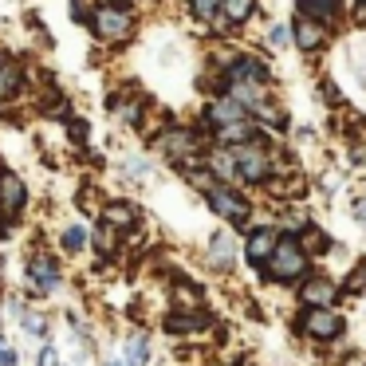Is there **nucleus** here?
Segmentation results:
<instances>
[{
    "label": "nucleus",
    "mask_w": 366,
    "mask_h": 366,
    "mask_svg": "<svg viewBox=\"0 0 366 366\" xmlns=\"http://www.w3.org/2000/svg\"><path fill=\"white\" fill-rule=\"evenodd\" d=\"M91 32L107 44H119L134 32V16H130V9H122L114 0H103V4H95V12H91Z\"/></svg>",
    "instance_id": "1"
},
{
    "label": "nucleus",
    "mask_w": 366,
    "mask_h": 366,
    "mask_svg": "<svg viewBox=\"0 0 366 366\" xmlns=\"http://www.w3.org/2000/svg\"><path fill=\"white\" fill-rule=\"evenodd\" d=\"M303 272H307V256H303L300 240H292V237L276 240V248L268 256V276L272 280H300Z\"/></svg>",
    "instance_id": "2"
},
{
    "label": "nucleus",
    "mask_w": 366,
    "mask_h": 366,
    "mask_svg": "<svg viewBox=\"0 0 366 366\" xmlns=\"http://www.w3.org/2000/svg\"><path fill=\"white\" fill-rule=\"evenodd\" d=\"M232 162H237V174L244 177V182H268V174H272V158L260 146H248V142L237 146Z\"/></svg>",
    "instance_id": "3"
},
{
    "label": "nucleus",
    "mask_w": 366,
    "mask_h": 366,
    "mask_svg": "<svg viewBox=\"0 0 366 366\" xmlns=\"http://www.w3.org/2000/svg\"><path fill=\"white\" fill-rule=\"evenodd\" d=\"M205 197H209V205H213V213H221L224 221H244L248 217L244 197H237V189H229V185H221V182L209 185Z\"/></svg>",
    "instance_id": "4"
},
{
    "label": "nucleus",
    "mask_w": 366,
    "mask_h": 366,
    "mask_svg": "<svg viewBox=\"0 0 366 366\" xmlns=\"http://www.w3.org/2000/svg\"><path fill=\"white\" fill-rule=\"evenodd\" d=\"M24 205H28V189H24V182H20L16 174H0V213L4 217H16V213H24Z\"/></svg>",
    "instance_id": "5"
},
{
    "label": "nucleus",
    "mask_w": 366,
    "mask_h": 366,
    "mask_svg": "<svg viewBox=\"0 0 366 366\" xmlns=\"http://www.w3.org/2000/svg\"><path fill=\"white\" fill-rule=\"evenodd\" d=\"M303 331H307L311 339H335V335L342 331V315H335L331 307H311L307 315H303Z\"/></svg>",
    "instance_id": "6"
},
{
    "label": "nucleus",
    "mask_w": 366,
    "mask_h": 366,
    "mask_svg": "<svg viewBox=\"0 0 366 366\" xmlns=\"http://www.w3.org/2000/svg\"><path fill=\"white\" fill-rule=\"evenodd\" d=\"M28 280H32L36 287H40V292H56L59 287V268H56V260H51V256H32V260H28Z\"/></svg>",
    "instance_id": "7"
},
{
    "label": "nucleus",
    "mask_w": 366,
    "mask_h": 366,
    "mask_svg": "<svg viewBox=\"0 0 366 366\" xmlns=\"http://www.w3.org/2000/svg\"><path fill=\"white\" fill-rule=\"evenodd\" d=\"M162 150L174 162H189V158H197V138L189 130H169V134H162Z\"/></svg>",
    "instance_id": "8"
},
{
    "label": "nucleus",
    "mask_w": 366,
    "mask_h": 366,
    "mask_svg": "<svg viewBox=\"0 0 366 366\" xmlns=\"http://www.w3.org/2000/svg\"><path fill=\"white\" fill-rule=\"evenodd\" d=\"M24 87V71L16 67V59L0 56V103H12Z\"/></svg>",
    "instance_id": "9"
},
{
    "label": "nucleus",
    "mask_w": 366,
    "mask_h": 366,
    "mask_svg": "<svg viewBox=\"0 0 366 366\" xmlns=\"http://www.w3.org/2000/svg\"><path fill=\"white\" fill-rule=\"evenodd\" d=\"M335 295H339V292H335L331 280H311V284L300 287V300L307 303V307H331Z\"/></svg>",
    "instance_id": "10"
},
{
    "label": "nucleus",
    "mask_w": 366,
    "mask_h": 366,
    "mask_svg": "<svg viewBox=\"0 0 366 366\" xmlns=\"http://www.w3.org/2000/svg\"><path fill=\"white\" fill-rule=\"evenodd\" d=\"M272 248H276V232H272V229H256L252 237H248L244 252H248V260H252V264H264L272 256Z\"/></svg>",
    "instance_id": "11"
},
{
    "label": "nucleus",
    "mask_w": 366,
    "mask_h": 366,
    "mask_svg": "<svg viewBox=\"0 0 366 366\" xmlns=\"http://www.w3.org/2000/svg\"><path fill=\"white\" fill-rule=\"evenodd\" d=\"M244 119V103H237V99H217L213 107H209V122H217V127H229V122H240Z\"/></svg>",
    "instance_id": "12"
},
{
    "label": "nucleus",
    "mask_w": 366,
    "mask_h": 366,
    "mask_svg": "<svg viewBox=\"0 0 366 366\" xmlns=\"http://www.w3.org/2000/svg\"><path fill=\"white\" fill-rule=\"evenodd\" d=\"M134 205H127V201H111V205L103 209V224H111V229H130L134 224Z\"/></svg>",
    "instance_id": "13"
},
{
    "label": "nucleus",
    "mask_w": 366,
    "mask_h": 366,
    "mask_svg": "<svg viewBox=\"0 0 366 366\" xmlns=\"http://www.w3.org/2000/svg\"><path fill=\"white\" fill-rule=\"evenodd\" d=\"M252 134H256V127L252 122H229V127H217V138H221V142H237V146H244V142H252Z\"/></svg>",
    "instance_id": "14"
},
{
    "label": "nucleus",
    "mask_w": 366,
    "mask_h": 366,
    "mask_svg": "<svg viewBox=\"0 0 366 366\" xmlns=\"http://www.w3.org/2000/svg\"><path fill=\"white\" fill-rule=\"evenodd\" d=\"M229 75H232V83H264L268 79V71H264L260 64H256V59H237V64L229 67Z\"/></svg>",
    "instance_id": "15"
},
{
    "label": "nucleus",
    "mask_w": 366,
    "mask_h": 366,
    "mask_svg": "<svg viewBox=\"0 0 366 366\" xmlns=\"http://www.w3.org/2000/svg\"><path fill=\"white\" fill-rule=\"evenodd\" d=\"M295 44H300V48H319V44H323V28L315 24V20H300V24H295Z\"/></svg>",
    "instance_id": "16"
},
{
    "label": "nucleus",
    "mask_w": 366,
    "mask_h": 366,
    "mask_svg": "<svg viewBox=\"0 0 366 366\" xmlns=\"http://www.w3.org/2000/svg\"><path fill=\"white\" fill-rule=\"evenodd\" d=\"M209 252H213L209 260H213L217 268H229V264H232V240L221 232V237H213V244H209Z\"/></svg>",
    "instance_id": "17"
},
{
    "label": "nucleus",
    "mask_w": 366,
    "mask_h": 366,
    "mask_svg": "<svg viewBox=\"0 0 366 366\" xmlns=\"http://www.w3.org/2000/svg\"><path fill=\"white\" fill-rule=\"evenodd\" d=\"M221 12L229 24H240V20H248V12H252V0H221Z\"/></svg>",
    "instance_id": "18"
},
{
    "label": "nucleus",
    "mask_w": 366,
    "mask_h": 366,
    "mask_svg": "<svg viewBox=\"0 0 366 366\" xmlns=\"http://www.w3.org/2000/svg\"><path fill=\"white\" fill-rule=\"evenodd\" d=\"M146 362H150V347H146L142 335H134L127 342V366H146Z\"/></svg>",
    "instance_id": "19"
},
{
    "label": "nucleus",
    "mask_w": 366,
    "mask_h": 366,
    "mask_svg": "<svg viewBox=\"0 0 366 366\" xmlns=\"http://www.w3.org/2000/svg\"><path fill=\"white\" fill-rule=\"evenodd\" d=\"M189 12L209 24V20H217V12H221V0H189Z\"/></svg>",
    "instance_id": "20"
},
{
    "label": "nucleus",
    "mask_w": 366,
    "mask_h": 366,
    "mask_svg": "<svg viewBox=\"0 0 366 366\" xmlns=\"http://www.w3.org/2000/svg\"><path fill=\"white\" fill-rule=\"evenodd\" d=\"M114 114H119L122 122H130V127H138V119H142V103H138V99H130V103H114Z\"/></svg>",
    "instance_id": "21"
},
{
    "label": "nucleus",
    "mask_w": 366,
    "mask_h": 366,
    "mask_svg": "<svg viewBox=\"0 0 366 366\" xmlns=\"http://www.w3.org/2000/svg\"><path fill=\"white\" fill-rule=\"evenodd\" d=\"M300 9L311 16H335V0H300Z\"/></svg>",
    "instance_id": "22"
},
{
    "label": "nucleus",
    "mask_w": 366,
    "mask_h": 366,
    "mask_svg": "<svg viewBox=\"0 0 366 366\" xmlns=\"http://www.w3.org/2000/svg\"><path fill=\"white\" fill-rule=\"evenodd\" d=\"M83 244H87V232H83L79 224H71V229H64V248H67V252H79Z\"/></svg>",
    "instance_id": "23"
},
{
    "label": "nucleus",
    "mask_w": 366,
    "mask_h": 366,
    "mask_svg": "<svg viewBox=\"0 0 366 366\" xmlns=\"http://www.w3.org/2000/svg\"><path fill=\"white\" fill-rule=\"evenodd\" d=\"M300 244H303V252H315V256H319L327 240H323V232H319V229H307V232L300 237Z\"/></svg>",
    "instance_id": "24"
},
{
    "label": "nucleus",
    "mask_w": 366,
    "mask_h": 366,
    "mask_svg": "<svg viewBox=\"0 0 366 366\" xmlns=\"http://www.w3.org/2000/svg\"><path fill=\"white\" fill-rule=\"evenodd\" d=\"M91 12H95L91 0H71V16L79 20V24H91Z\"/></svg>",
    "instance_id": "25"
},
{
    "label": "nucleus",
    "mask_w": 366,
    "mask_h": 366,
    "mask_svg": "<svg viewBox=\"0 0 366 366\" xmlns=\"http://www.w3.org/2000/svg\"><path fill=\"white\" fill-rule=\"evenodd\" d=\"M0 366H16V350H12L4 339H0Z\"/></svg>",
    "instance_id": "26"
},
{
    "label": "nucleus",
    "mask_w": 366,
    "mask_h": 366,
    "mask_svg": "<svg viewBox=\"0 0 366 366\" xmlns=\"http://www.w3.org/2000/svg\"><path fill=\"white\" fill-rule=\"evenodd\" d=\"M24 331L28 335H44V319L40 315H24Z\"/></svg>",
    "instance_id": "27"
},
{
    "label": "nucleus",
    "mask_w": 366,
    "mask_h": 366,
    "mask_svg": "<svg viewBox=\"0 0 366 366\" xmlns=\"http://www.w3.org/2000/svg\"><path fill=\"white\" fill-rule=\"evenodd\" d=\"M40 366H59V355H56V347H44V350H40Z\"/></svg>",
    "instance_id": "28"
},
{
    "label": "nucleus",
    "mask_w": 366,
    "mask_h": 366,
    "mask_svg": "<svg viewBox=\"0 0 366 366\" xmlns=\"http://www.w3.org/2000/svg\"><path fill=\"white\" fill-rule=\"evenodd\" d=\"M350 287H355V292H366V268H362V272H355V280H350Z\"/></svg>",
    "instance_id": "29"
},
{
    "label": "nucleus",
    "mask_w": 366,
    "mask_h": 366,
    "mask_svg": "<svg viewBox=\"0 0 366 366\" xmlns=\"http://www.w3.org/2000/svg\"><path fill=\"white\" fill-rule=\"evenodd\" d=\"M355 16H358V24H366V0H358V9H355Z\"/></svg>",
    "instance_id": "30"
},
{
    "label": "nucleus",
    "mask_w": 366,
    "mask_h": 366,
    "mask_svg": "<svg viewBox=\"0 0 366 366\" xmlns=\"http://www.w3.org/2000/svg\"><path fill=\"white\" fill-rule=\"evenodd\" d=\"M111 366H122V362H111Z\"/></svg>",
    "instance_id": "31"
}]
</instances>
